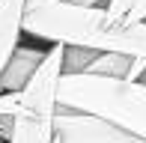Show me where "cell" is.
<instances>
[{
	"label": "cell",
	"instance_id": "cell-1",
	"mask_svg": "<svg viewBox=\"0 0 146 143\" xmlns=\"http://www.w3.org/2000/svg\"><path fill=\"white\" fill-rule=\"evenodd\" d=\"M24 36L42 45H78L96 54H125L146 60V24H122L104 6L51 0L24 12Z\"/></svg>",
	"mask_w": 146,
	"mask_h": 143
},
{
	"label": "cell",
	"instance_id": "cell-2",
	"mask_svg": "<svg viewBox=\"0 0 146 143\" xmlns=\"http://www.w3.org/2000/svg\"><path fill=\"white\" fill-rule=\"evenodd\" d=\"M60 105L87 110L146 140V83L98 75H63Z\"/></svg>",
	"mask_w": 146,
	"mask_h": 143
},
{
	"label": "cell",
	"instance_id": "cell-3",
	"mask_svg": "<svg viewBox=\"0 0 146 143\" xmlns=\"http://www.w3.org/2000/svg\"><path fill=\"white\" fill-rule=\"evenodd\" d=\"M54 137L57 143H146L96 113L63 107V105L57 107L54 116Z\"/></svg>",
	"mask_w": 146,
	"mask_h": 143
},
{
	"label": "cell",
	"instance_id": "cell-4",
	"mask_svg": "<svg viewBox=\"0 0 146 143\" xmlns=\"http://www.w3.org/2000/svg\"><path fill=\"white\" fill-rule=\"evenodd\" d=\"M48 48L51 45H18L0 75V93H21L36 75V69L42 66V60L48 57Z\"/></svg>",
	"mask_w": 146,
	"mask_h": 143
},
{
	"label": "cell",
	"instance_id": "cell-5",
	"mask_svg": "<svg viewBox=\"0 0 146 143\" xmlns=\"http://www.w3.org/2000/svg\"><path fill=\"white\" fill-rule=\"evenodd\" d=\"M24 12H27V0H0V75L15 48L21 45Z\"/></svg>",
	"mask_w": 146,
	"mask_h": 143
},
{
	"label": "cell",
	"instance_id": "cell-6",
	"mask_svg": "<svg viewBox=\"0 0 146 143\" xmlns=\"http://www.w3.org/2000/svg\"><path fill=\"white\" fill-rule=\"evenodd\" d=\"M131 60L134 57L125 54H98L92 60V66L84 72V75H98V77H125L131 69Z\"/></svg>",
	"mask_w": 146,
	"mask_h": 143
},
{
	"label": "cell",
	"instance_id": "cell-7",
	"mask_svg": "<svg viewBox=\"0 0 146 143\" xmlns=\"http://www.w3.org/2000/svg\"><path fill=\"white\" fill-rule=\"evenodd\" d=\"M96 51H90V48H78V45H66V57H63V69H66V75H84L90 66H92V60H96Z\"/></svg>",
	"mask_w": 146,
	"mask_h": 143
},
{
	"label": "cell",
	"instance_id": "cell-8",
	"mask_svg": "<svg viewBox=\"0 0 146 143\" xmlns=\"http://www.w3.org/2000/svg\"><path fill=\"white\" fill-rule=\"evenodd\" d=\"M15 113H18V93H0V134L3 137H9Z\"/></svg>",
	"mask_w": 146,
	"mask_h": 143
},
{
	"label": "cell",
	"instance_id": "cell-9",
	"mask_svg": "<svg viewBox=\"0 0 146 143\" xmlns=\"http://www.w3.org/2000/svg\"><path fill=\"white\" fill-rule=\"evenodd\" d=\"M143 75H146V60L143 57H134V60H131V69H128V75L122 77V81H143Z\"/></svg>",
	"mask_w": 146,
	"mask_h": 143
},
{
	"label": "cell",
	"instance_id": "cell-10",
	"mask_svg": "<svg viewBox=\"0 0 146 143\" xmlns=\"http://www.w3.org/2000/svg\"><path fill=\"white\" fill-rule=\"evenodd\" d=\"M125 24H146V0H137L131 15L125 18Z\"/></svg>",
	"mask_w": 146,
	"mask_h": 143
},
{
	"label": "cell",
	"instance_id": "cell-11",
	"mask_svg": "<svg viewBox=\"0 0 146 143\" xmlns=\"http://www.w3.org/2000/svg\"><path fill=\"white\" fill-rule=\"evenodd\" d=\"M42 3H51V0H27V9H36V6H42Z\"/></svg>",
	"mask_w": 146,
	"mask_h": 143
},
{
	"label": "cell",
	"instance_id": "cell-12",
	"mask_svg": "<svg viewBox=\"0 0 146 143\" xmlns=\"http://www.w3.org/2000/svg\"><path fill=\"white\" fill-rule=\"evenodd\" d=\"M0 143H6V137H0Z\"/></svg>",
	"mask_w": 146,
	"mask_h": 143
},
{
	"label": "cell",
	"instance_id": "cell-13",
	"mask_svg": "<svg viewBox=\"0 0 146 143\" xmlns=\"http://www.w3.org/2000/svg\"><path fill=\"white\" fill-rule=\"evenodd\" d=\"M54 143H57V137H54Z\"/></svg>",
	"mask_w": 146,
	"mask_h": 143
},
{
	"label": "cell",
	"instance_id": "cell-14",
	"mask_svg": "<svg viewBox=\"0 0 146 143\" xmlns=\"http://www.w3.org/2000/svg\"><path fill=\"white\" fill-rule=\"evenodd\" d=\"M0 137H3V134H0Z\"/></svg>",
	"mask_w": 146,
	"mask_h": 143
}]
</instances>
